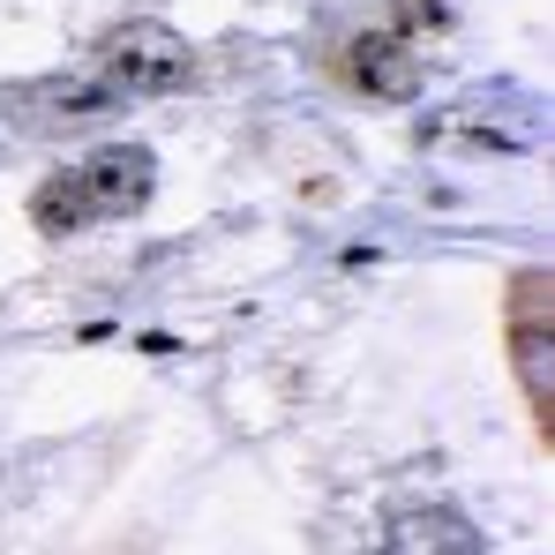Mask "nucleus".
Returning <instances> with one entry per match:
<instances>
[{
  "label": "nucleus",
  "instance_id": "7ed1b4c3",
  "mask_svg": "<svg viewBox=\"0 0 555 555\" xmlns=\"http://www.w3.org/2000/svg\"><path fill=\"white\" fill-rule=\"evenodd\" d=\"M511 361H518V383H526L533 413L548 421V405H555V338H548V285H541V278H518V300H511Z\"/></svg>",
  "mask_w": 555,
  "mask_h": 555
},
{
  "label": "nucleus",
  "instance_id": "f03ea898",
  "mask_svg": "<svg viewBox=\"0 0 555 555\" xmlns=\"http://www.w3.org/2000/svg\"><path fill=\"white\" fill-rule=\"evenodd\" d=\"M151 181H158V166H151L143 143H105L98 158L76 166L83 218H128V210H143V203H151Z\"/></svg>",
  "mask_w": 555,
  "mask_h": 555
},
{
  "label": "nucleus",
  "instance_id": "39448f33",
  "mask_svg": "<svg viewBox=\"0 0 555 555\" xmlns=\"http://www.w3.org/2000/svg\"><path fill=\"white\" fill-rule=\"evenodd\" d=\"M346 83L361 98H413L421 91V61L405 53L398 30H369V38H353V53H346Z\"/></svg>",
  "mask_w": 555,
  "mask_h": 555
},
{
  "label": "nucleus",
  "instance_id": "f257e3e1",
  "mask_svg": "<svg viewBox=\"0 0 555 555\" xmlns=\"http://www.w3.org/2000/svg\"><path fill=\"white\" fill-rule=\"evenodd\" d=\"M188 46L166 30V23H128L113 46H105V61H98V83L120 98H158V91H181L188 83Z\"/></svg>",
  "mask_w": 555,
  "mask_h": 555
},
{
  "label": "nucleus",
  "instance_id": "20e7f679",
  "mask_svg": "<svg viewBox=\"0 0 555 555\" xmlns=\"http://www.w3.org/2000/svg\"><path fill=\"white\" fill-rule=\"evenodd\" d=\"M383 555H480V533H473V518L451 511V503H413V511L390 518Z\"/></svg>",
  "mask_w": 555,
  "mask_h": 555
},
{
  "label": "nucleus",
  "instance_id": "423d86ee",
  "mask_svg": "<svg viewBox=\"0 0 555 555\" xmlns=\"http://www.w3.org/2000/svg\"><path fill=\"white\" fill-rule=\"evenodd\" d=\"M451 15H459V0H398V38H413V30H451Z\"/></svg>",
  "mask_w": 555,
  "mask_h": 555
}]
</instances>
